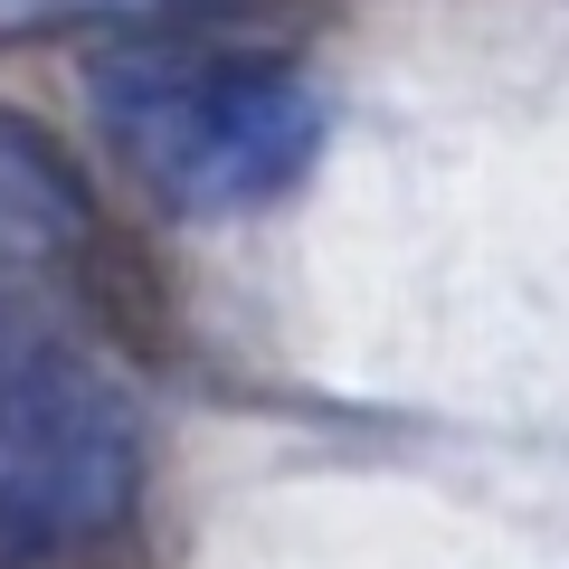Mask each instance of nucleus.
Returning a JSON list of instances; mask_svg holds the SVG:
<instances>
[{
    "mask_svg": "<svg viewBox=\"0 0 569 569\" xmlns=\"http://www.w3.org/2000/svg\"><path fill=\"white\" fill-rule=\"evenodd\" d=\"M77 86L104 162L171 219H247L323 152V86L276 48L133 29L96 48Z\"/></svg>",
    "mask_w": 569,
    "mask_h": 569,
    "instance_id": "obj_1",
    "label": "nucleus"
},
{
    "mask_svg": "<svg viewBox=\"0 0 569 569\" xmlns=\"http://www.w3.org/2000/svg\"><path fill=\"white\" fill-rule=\"evenodd\" d=\"M142 493V418L58 313L0 284V569H58L123 531Z\"/></svg>",
    "mask_w": 569,
    "mask_h": 569,
    "instance_id": "obj_2",
    "label": "nucleus"
},
{
    "mask_svg": "<svg viewBox=\"0 0 569 569\" xmlns=\"http://www.w3.org/2000/svg\"><path fill=\"white\" fill-rule=\"evenodd\" d=\"M0 284L104 342H133L162 323L152 257L114 219V200L86 181V162L20 104H0Z\"/></svg>",
    "mask_w": 569,
    "mask_h": 569,
    "instance_id": "obj_3",
    "label": "nucleus"
},
{
    "mask_svg": "<svg viewBox=\"0 0 569 569\" xmlns=\"http://www.w3.org/2000/svg\"><path fill=\"white\" fill-rule=\"evenodd\" d=\"M247 0H0V39H48V29H181L219 20Z\"/></svg>",
    "mask_w": 569,
    "mask_h": 569,
    "instance_id": "obj_4",
    "label": "nucleus"
}]
</instances>
